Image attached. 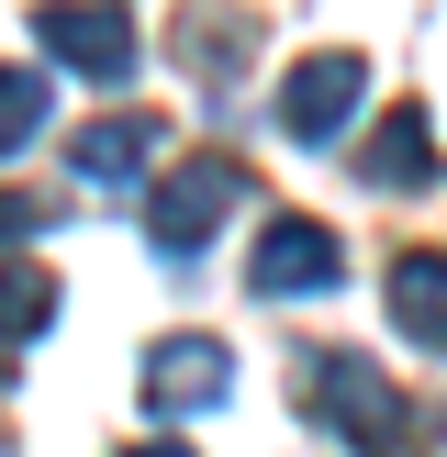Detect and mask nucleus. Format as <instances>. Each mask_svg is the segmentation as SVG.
Returning <instances> with one entry per match:
<instances>
[{"label":"nucleus","instance_id":"obj_1","mask_svg":"<svg viewBox=\"0 0 447 457\" xmlns=\"http://www.w3.org/2000/svg\"><path fill=\"white\" fill-rule=\"evenodd\" d=\"M302 402H313V424H335L358 457H414L425 446V424L402 413V391L380 379V357H358V346L302 357Z\"/></svg>","mask_w":447,"mask_h":457},{"label":"nucleus","instance_id":"obj_2","mask_svg":"<svg viewBox=\"0 0 447 457\" xmlns=\"http://www.w3.org/2000/svg\"><path fill=\"white\" fill-rule=\"evenodd\" d=\"M34 45L56 67H79V79H101V89H123L146 67V34H134L123 0H34Z\"/></svg>","mask_w":447,"mask_h":457},{"label":"nucleus","instance_id":"obj_3","mask_svg":"<svg viewBox=\"0 0 447 457\" xmlns=\"http://www.w3.org/2000/svg\"><path fill=\"white\" fill-rule=\"evenodd\" d=\"M235 201H246V168H235V156H190V168H168V179H156V201H146L156 257H179V268H190Z\"/></svg>","mask_w":447,"mask_h":457},{"label":"nucleus","instance_id":"obj_4","mask_svg":"<svg viewBox=\"0 0 447 457\" xmlns=\"http://www.w3.org/2000/svg\"><path fill=\"white\" fill-rule=\"evenodd\" d=\"M335 279H347L335 223H302V212H280L257 235V257H246V290H257V302H302V290H335Z\"/></svg>","mask_w":447,"mask_h":457},{"label":"nucleus","instance_id":"obj_5","mask_svg":"<svg viewBox=\"0 0 447 457\" xmlns=\"http://www.w3.org/2000/svg\"><path fill=\"white\" fill-rule=\"evenodd\" d=\"M224 391H235V357H224V335H168V346L146 357V413H156V424L201 413V402H224Z\"/></svg>","mask_w":447,"mask_h":457},{"label":"nucleus","instance_id":"obj_6","mask_svg":"<svg viewBox=\"0 0 447 457\" xmlns=\"http://www.w3.org/2000/svg\"><path fill=\"white\" fill-rule=\"evenodd\" d=\"M358 89H369V67H358V56H302V67H291V89H280V123L302 134V145H325V134H347Z\"/></svg>","mask_w":447,"mask_h":457},{"label":"nucleus","instance_id":"obj_7","mask_svg":"<svg viewBox=\"0 0 447 457\" xmlns=\"http://www.w3.org/2000/svg\"><path fill=\"white\" fill-rule=\"evenodd\" d=\"M392 324L447 357V245H402L392 257Z\"/></svg>","mask_w":447,"mask_h":457},{"label":"nucleus","instance_id":"obj_8","mask_svg":"<svg viewBox=\"0 0 447 457\" xmlns=\"http://www.w3.org/2000/svg\"><path fill=\"white\" fill-rule=\"evenodd\" d=\"M358 179H380V190H425V179H436V123H425L414 101L380 112V123H369V156H358Z\"/></svg>","mask_w":447,"mask_h":457},{"label":"nucleus","instance_id":"obj_9","mask_svg":"<svg viewBox=\"0 0 447 457\" xmlns=\"http://www.w3.org/2000/svg\"><path fill=\"white\" fill-rule=\"evenodd\" d=\"M146 156H156V123H146V112H101V123L79 134V179H134Z\"/></svg>","mask_w":447,"mask_h":457},{"label":"nucleus","instance_id":"obj_10","mask_svg":"<svg viewBox=\"0 0 447 457\" xmlns=\"http://www.w3.org/2000/svg\"><path fill=\"white\" fill-rule=\"evenodd\" d=\"M56 324V279L45 268H0V346H34Z\"/></svg>","mask_w":447,"mask_h":457},{"label":"nucleus","instance_id":"obj_11","mask_svg":"<svg viewBox=\"0 0 447 457\" xmlns=\"http://www.w3.org/2000/svg\"><path fill=\"white\" fill-rule=\"evenodd\" d=\"M45 123V67H0V156Z\"/></svg>","mask_w":447,"mask_h":457},{"label":"nucleus","instance_id":"obj_12","mask_svg":"<svg viewBox=\"0 0 447 457\" xmlns=\"http://www.w3.org/2000/svg\"><path fill=\"white\" fill-rule=\"evenodd\" d=\"M123 457H201V446H179V436H146V446H123Z\"/></svg>","mask_w":447,"mask_h":457}]
</instances>
